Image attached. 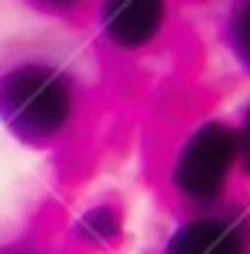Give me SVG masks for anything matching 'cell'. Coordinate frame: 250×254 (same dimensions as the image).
Instances as JSON below:
<instances>
[{"label": "cell", "instance_id": "cell-1", "mask_svg": "<svg viewBox=\"0 0 250 254\" xmlns=\"http://www.w3.org/2000/svg\"><path fill=\"white\" fill-rule=\"evenodd\" d=\"M76 117V83L65 69L28 59L0 72V124L24 144H51Z\"/></svg>", "mask_w": 250, "mask_h": 254}, {"label": "cell", "instance_id": "cell-2", "mask_svg": "<svg viewBox=\"0 0 250 254\" xmlns=\"http://www.w3.org/2000/svg\"><path fill=\"white\" fill-rule=\"evenodd\" d=\"M240 165L237 127L223 121H206L182 141L171 162V186L192 206H212L223 199L233 172Z\"/></svg>", "mask_w": 250, "mask_h": 254}, {"label": "cell", "instance_id": "cell-3", "mask_svg": "<svg viewBox=\"0 0 250 254\" xmlns=\"http://www.w3.org/2000/svg\"><path fill=\"white\" fill-rule=\"evenodd\" d=\"M100 31L120 52H141L168 24V0H100Z\"/></svg>", "mask_w": 250, "mask_h": 254}, {"label": "cell", "instance_id": "cell-4", "mask_svg": "<svg viewBox=\"0 0 250 254\" xmlns=\"http://www.w3.org/2000/svg\"><path fill=\"white\" fill-rule=\"evenodd\" d=\"M165 254H247V227L237 213H199L178 223Z\"/></svg>", "mask_w": 250, "mask_h": 254}, {"label": "cell", "instance_id": "cell-5", "mask_svg": "<svg viewBox=\"0 0 250 254\" xmlns=\"http://www.w3.org/2000/svg\"><path fill=\"white\" fill-rule=\"evenodd\" d=\"M120 237V210L110 203L89 206L76 220V241L86 248H110Z\"/></svg>", "mask_w": 250, "mask_h": 254}, {"label": "cell", "instance_id": "cell-6", "mask_svg": "<svg viewBox=\"0 0 250 254\" xmlns=\"http://www.w3.org/2000/svg\"><path fill=\"white\" fill-rule=\"evenodd\" d=\"M223 38H226V48L233 52L237 65L250 76V0H233L230 3Z\"/></svg>", "mask_w": 250, "mask_h": 254}, {"label": "cell", "instance_id": "cell-7", "mask_svg": "<svg viewBox=\"0 0 250 254\" xmlns=\"http://www.w3.org/2000/svg\"><path fill=\"white\" fill-rule=\"evenodd\" d=\"M35 10H45V14H55V17H62V14H76L79 7H83L86 0H28Z\"/></svg>", "mask_w": 250, "mask_h": 254}, {"label": "cell", "instance_id": "cell-8", "mask_svg": "<svg viewBox=\"0 0 250 254\" xmlns=\"http://www.w3.org/2000/svg\"><path fill=\"white\" fill-rule=\"evenodd\" d=\"M237 148H240V169L250 175V107L244 114V121L237 127Z\"/></svg>", "mask_w": 250, "mask_h": 254}, {"label": "cell", "instance_id": "cell-9", "mask_svg": "<svg viewBox=\"0 0 250 254\" xmlns=\"http://www.w3.org/2000/svg\"><path fill=\"white\" fill-rule=\"evenodd\" d=\"M0 254H42V251H38V248H21V244H17V248H3Z\"/></svg>", "mask_w": 250, "mask_h": 254}]
</instances>
